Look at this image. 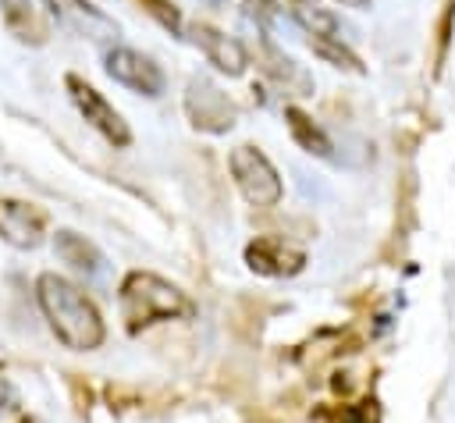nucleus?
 Masks as SVG:
<instances>
[{
	"instance_id": "obj_1",
	"label": "nucleus",
	"mask_w": 455,
	"mask_h": 423,
	"mask_svg": "<svg viewBox=\"0 0 455 423\" xmlns=\"http://www.w3.org/2000/svg\"><path fill=\"white\" fill-rule=\"evenodd\" d=\"M36 302L50 323V331L57 334V341L71 352H92L103 345L107 327L103 316L96 309V302L68 277L46 270L36 277Z\"/></svg>"
},
{
	"instance_id": "obj_2",
	"label": "nucleus",
	"mask_w": 455,
	"mask_h": 423,
	"mask_svg": "<svg viewBox=\"0 0 455 423\" xmlns=\"http://www.w3.org/2000/svg\"><path fill=\"white\" fill-rule=\"evenodd\" d=\"M117 306H121V320H124L128 334H139L164 320H192L196 316L192 295L153 270H128L117 288Z\"/></svg>"
},
{
	"instance_id": "obj_3",
	"label": "nucleus",
	"mask_w": 455,
	"mask_h": 423,
	"mask_svg": "<svg viewBox=\"0 0 455 423\" xmlns=\"http://www.w3.org/2000/svg\"><path fill=\"white\" fill-rule=\"evenodd\" d=\"M228 171L235 178V188L242 192V199L256 210H274L281 199H284V181L277 174V167L270 164V156L252 146V142H242L228 153Z\"/></svg>"
},
{
	"instance_id": "obj_4",
	"label": "nucleus",
	"mask_w": 455,
	"mask_h": 423,
	"mask_svg": "<svg viewBox=\"0 0 455 423\" xmlns=\"http://www.w3.org/2000/svg\"><path fill=\"white\" fill-rule=\"evenodd\" d=\"M64 89H68L75 110L82 114V121H85L96 135H103L114 149H128V146H132V128H128V121L121 117V110H117L92 82H85L82 75L68 71V75H64Z\"/></svg>"
},
{
	"instance_id": "obj_5",
	"label": "nucleus",
	"mask_w": 455,
	"mask_h": 423,
	"mask_svg": "<svg viewBox=\"0 0 455 423\" xmlns=\"http://www.w3.org/2000/svg\"><path fill=\"white\" fill-rule=\"evenodd\" d=\"M185 117L203 135H228L238 124V107L228 100L220 85H213L206 75H192L185 85Z\"/></svg>"
},
{
	"instance_id": "obj_6",
	"label": "nucleus",
	"mask_w": 455,
	"mask_h": 423,
	"mask_svg": "<svg viewBox=\"0 0 455 423\" xmlns=\"http://www.w3.org/2000/svg\"><path fill=\"white\" fill-rule=\"evenodd\" d=\"M103 71H107L117 85H124V89H132V92H139V96H149V100L164 96V89H167L164 68H160L149 53L132 50V46H110V50L103 53Z\"/></svg>"
},
{
	"instance_id": "obj_7",
	"label": "nucleus",
	"mask_w": 455,
	"mask_h": 423,
	"mask_svg": "<svg viewBox=\"0 0 455 423\" xmlns=\"http://www.w3.org/2000/svg\"><path fill=\"white\" fill-rule=\"evenodd\" d=\"M242 256H245V267L263 277H295L306 267V249L281 235H256Z\"/></svg>"
},
{
	"instance_id": "obj_8",
	"label": "nucleus",
	"mask_w": 455,
	"mask_h": 423,
	"mask_svg": "<svg viewBox=\"0 0 455 423\" xmlns=\"http://www.w3.org/2000/svg\"><path fill=\"white\" fill-rule=\"evenodd\" d=\"M50 217L43 206L25 203V199H11L0 196V238L14 249H39L46 238Z\"/></svg>"
},
{
	"instance_id": "obj_9",
	"label": "nucleus",
	"mask_w": 455,
	"mask_h": 423,
	"mask_svg": "<svg viewBox=\"0 0 455 423\" xmlns=\"http://www.w3.org/2000/svg\"><path fill=\"white\" fill-rule=\"evenodd\" d=\"M43 4L57 18L60 28H68L82 39H92V43H114L117 39V21L89 0H43Z\"/></svg>"
},
{
	"instance_id": "obj_10",
	"label": "nucleus",
	"mask_w": 455,
	"mask_h": 423,
	"mask_svg": "<svg viewBox=\"0 0 455 423\" xmlns=\"http://www.w3.org/2000/svg\"><path fill=\"white\" fill-rule=\"evenodd\" d=\"M256 68H259L277 89H284L288 96H309V92H313V75H309L295 57H288L270 36H259Z\"/></svg>"
},
{
	"instance_id": "obj_11",
	"label": "nucleus",
	"mask_w": 455,
	"mask_h": 423,
	"mask_svg": "<svg viewBox=\"0 0 455 423\" xmlns=\"http://www.w3.org/2000/svg\"><path fill=\"white\" fill-rule=\"evenodd\" d=\"M188 36H192V43L203 50V57H206L220 75H228V78L245 75L249 53H245V46H242L235 36H228V32L206 25V21H196V25L188 28Z\"/></svg>"
},
{
	"instance_id": "obj_12",
	"label": "nucleus",
	"mask_w": 455,
	"mask_h": 423,
	"mask_svg": "<svg viewBox=\"0 0 455 423\" xmlns=\"http://www.w3.org/2000/svg\"><path fill=\"white\" fill-rule=\"evenodd\" d=\"M53 252H57V259H64L71 270H78V274H85V277H100L103 267H107L103 252H100L85 235L68 231V227L53 235Z\"/></svg>"
},
{
	"instance_id": "obj_13",
	"label": "nucleus",
	"mask_w": 455,
	"mask_h": 423,
	"mask_svg": "<svg viewBox=\"0 0 455 423\" xmlns=\"http://www.w3.org/2000/svg\"><path fill=\"white\" fill-rule=\"evenodd\" d=\"M284 124H288V132H291V139H295V146L299 149H306L309 156H320V160H331L334 156V146H331V139H327V132L302 110V107H295V103H288L284 107Z\"/></svg>"
},
{
	"instance_id": "obj_14",
	"label": "nucleus",
	"mask_w": 455,
	"mask_h": 423,
	"mask_svg": "<svg viewBox=\"0 0 455 423\" xmlns=\"http://www.w3.org/2000/svg\"><path fill=\"white\" fill-rule=\"evenodd\" d=\"M4 25L11 28L14 39L28 43V46H43L46 43V25L43 18L36 14V7L28 0H11L4 4Z\"/></svg>"
},
{
	"instance_id": "obj_15",
	"label": "nucleus",
	"mask_w": 455,
	"mask_h": 423,
	"mask_svg": "<svg viewBox=\"0 0 455 423\" xmlns=\"http://www.w3.org/2000/svg\"><path fill=\"white\" fill-rule=\"evenodd\" d=\"M306 43H309V50H313L320 60H327L331 68H341V71H352V75H366V64L355 57V50H348V46L341 43V36H309Z\"/></svg>"
},
{
	"instance_id": "obj_16",
	"label": "nucleus",
	"mask_w": 455,
	"mask_h": 423,
	"mask_svg": "<svg viewBox=\"0 0 455 423\" xmlns=\"http://www.w3.org/2000/svg\"><path fill=\"white\" fill-rule=\"evenodd\" d=\"M313 423H380V412L373 398H363L355 405H320L313 409Z\"/></svg>"
},
{
	"instance_id": "obj_17",
	"label": "nucleus",
	"mask_w": 455,
	"mask_h": 423,
	"mask_svg": "<svg viewBox=\"0 0 455 423\" xmlns=\"http://www.w3.org/2000/svg\"><path fill=\"white\" fill-rule=\"evenodd\" d=\"M451 25H455V0H444L441 4V18L434 25V75H441L444 68V57H448V46H451Z\"/></svg>"
},
{
	"instance_id": "obj_18",
	"label": "nucleus",
	"mask_w": 455,
	"mask_h": 423,
	"mask_svg": "<svg viewBox=\"0 0 455 423\" xmlns=\"http://www.w3.org/2000/svg\"><path fill=\"white\" fill-rule=\"evenodd\" d=\"M160 28H167L171 36H181V11L171 4V0H135Z\"/></svg>"
},
{
	"instance_id": "obj_19",
	"label": "nucleus",
	"mask_w": 455,
	"mask_h": 423,
	"mask_svg": "<svg viewBox=\"0 0 455 423\" xmlns=\"http://www.w3.org/2000/svg\"><path fill=\"white\" fill-rule=\"evenodd\" d=\"M242 4H245L249 18L259 25L263 36H270V32L281 25V7H277V0H242Z\"/></svg>"
},
{
	"instance_id": "obj_20",
	"label": "nucleus",
	"mask_w": 455,
	"mask_h": 423,
	"mask_svg": "<svg viewBox=\"0 0 455 423\" xmlns=\"http://www.w3.org/2000/svg\"><path fill=\"white\" fill-rule=\"evenodd\" d=\"M334 4H341V7H352V11H366V7H370V0H334Z\"/></svg>"
},
{
	"instance_id": "obj_21",
	"label": "nucleus",
	"mask_w": 455,
	"mask_h": 423,
	"mask_svg": "<svg viewBox=\"0 0 455 423\" xmlns=\"http://www.w3.org/2000/svg\"><path fill=\"white\" fill-rule=\"evenodd\" d=\"M316 0H291V7H313Z\"/></svg>"
},
{
	"instance_id": "obj_22",
	"label": "nucleus",
	"mask_w": 455,
	"mask_h": 423,
	"mask_svg": "<svg viewBox=\"0 0 455 423\" xmlns=\"http://www.w3.org/2000/svg\"><path fill=\"white\" fill-rule=\"evenodd\" d=\"M18 423H39V419H32V416H21V419H18Z\"/></svg>"
},
{
	"instance_id": "obj_23",
	"label": "nucleus",
	"mask_w": 455,
	"mask_h": 423,
	"mask_svg": "<svg viewBox=\"0 0 455 423\" xmlns=\"http://www.w3.org/2000/svg\"><path fill=\"white\" fill-rule=\"evenodd\" d=\"M0 4H11V0H0Z\"/></svg>"
}]
</instances>
